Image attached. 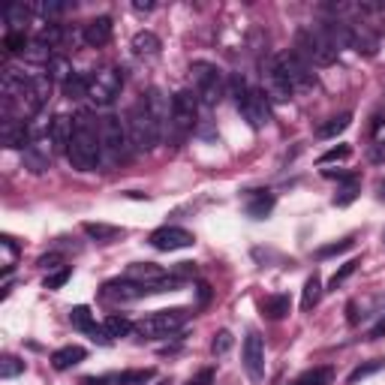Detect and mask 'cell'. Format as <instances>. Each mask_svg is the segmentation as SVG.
I'll return each instance as SVG.
<instances>
[{
	"label": "cell",
	"instance_id": "6da1fadb",
	"mask_svg": "<svg viewBox=\"0 0 385 385\" xmlns=\"http://www.w3.org/2000/svg\"><path fill=\"white\" fill-rule=\"evenodd\" d=\"M69 166L78 172H94L103 163V136H99V120L90 111H78L76 115V130L73 141L66 150Z\"/></svg>",
	"mask_w": 385,
	"mask_h": 385
},
{
	"label": "cell",
	"instance_id": "7a4b0ae2",
	"mask_svg": "<svg viewBox=\"0 0 385 385\" xmlns=\"http://www.w3.org/2000/svg\"><path fill=\"white\" fill-rule=\"evenodd\" d=\"M295 55L310 66H331L337 60V48L328 43V36L322 34V27L307 24L295 30Z\"/></svg>",
	"mask_w": 385,
	"mask_h": 385
},
{
	"label": "cell",
	"instance_id": "3957f363",
	"mask_svg": "<svg viewBox=\"0 0 385 385\" xmlns=\"http://www.w3.org/2000/svg\"><path fill=\"white\" fill-rule=\"evenodd\" d=\"M127 130H130V139H133V148L136 150H154L160 141H163V127L157 124V118L150 115V108L145 106V99L127 111Z\"/></svg>",
	"mask_w": 385,
	"mask_h": 385
},
{
	"label": "cell",
	"instance_id": "277c9868",
	"mask_svg": "<svg viewBox=\"0 0 385 385\" xmlns=\"http://www.w3.org/2000/svg\"><path fill=\"white\" fill-rule=\"evenodd\" d=\"M99 136H103V157L108 163H127L133 157V139H130L127 120L118 115L99 118Z\"/></svg>",
	"mask_w": 385,
	"mask_h": 385
},
{
	"label": "cell",
	"instance_id": "5b68a950",
	"mask_svg": "<svg viewBox=\"0 0 385 385\" xmlns=\"http://www.w3.org/2000/svg\"><path fill=\"white\" fill-rule=\"evenodd\" d=\"M196 118H199V97L192 90H178L172 97V115H169V136L175 145L192 133Z\"/></svg>",
	"mask_w": 385,
	"mask_h": 385
},
{
	"label": "cell",
	"instance_id": "8992f818",
	"mask_svg": "<svg viewBox=\"0 0 385 385\" xmlns=\"http://www.w3.org/2000/svg\"><path fill=\"white\" fill-rule=\"evenodd\" d=\"M190 73H192V82H196V97L205 106H217L229 85L223 69L217 64H211V60H192Z\"/></svg>",
	"mask_w": 385,
	"mask_h": 385
},
{
	"label": "cell",
	"instance_id": "52a82bcc",
	"mask_svg": "<svg viewBox=\"0 0 385 385\" xmlns=\"http://www.w3.org/2000/svg\"><path fill=\"white\" fill-rule=\"evenodd\" d=\"M190 316H192V310H187V307L157 310V313H150V316L139 319V322H136V331L141 334V337H148V340L169 337V334H175L178 328H184Z\"/></svg>",
	"mask_w": 385,
	"mask_h": 385
},
{
	"label": "cell",
	"instance_id": "ba28073f",
	"mask_svg": "<svg viewBox=\"0 0 385 385\" xmlns=\"http://www.w3.org/2000/svg\"><path fill=\"white\" fill-rule=\"evenodd\" d=\"M274 64L280 66V73L286 76V82H289V88L295 90V94H298V90H313V88H316V73H313V66L304 64L295 52L274 55Z\"/></svg>",
	"mask_w": 385,
	"mask_h": 385
},
{
	"label": "cell",
	"instance_id": "9c48e42d",
	"mask_svg": "<svg viewBox=\"0 0 385 385\" xmlns=\"http://www.w3.org/2000/svg\"><path fill=\"white\" fill-rule=\"evenodd\" d=\"M120 88H124V76L120 69H99V73L90 76V103L97 106H111L120 97Z\"/></svg>",
	"mask_w": 385,
	"mask_h": 385
},
{
	"label": "cell",
	"instance_id": "30bf717a",
	"mask_svg": "<svg viewBox=\"0 0 385 385\" xmlns=\"http://www.w3.org/2000/svg\"><path fill=\"white\" fill-rule=\"evenodd\" d=\"M241 115H244V120L253 127V130H262L271 124V106H268V94L262 88H250L247 97L241 99V103L235 106Z\"/></svg>",
	"mask_w": 385,
	"mask_h": 385
},
{
	"label": "cell",
	"instance_id": "8fae6325",
	"mask_svg": "<svg viewBox=\"0 0 385 385\" xmlns=\"http://www.w3.org/2000/svg\"><path fill=\"white\" fill-rule=\"evenodd\" d=\"M150 247L154 250H163V253H172V250H187L196 244L192 232L181 229V226H160L157 232H150Z\"/></svg>",
	"mask_w": 385,
	"mask_h": 385
},
{
	"label": "cell",
	"instance_id": "7c38bea8",
	"mask_svg": "<svg viewBox=\"0 0 385 385\" xmlns=\"http://www.w3.org/2000/svg\"><path fill=\"white\" fill-rule=\"evenodd\" d=\"M346 48L358 52L364 57H373L379 52V36L364 22H346Z\"/></svg>",
	"mask_w": 385,
	"mask_h": 385
},
{
	"label": "cell",
	"instance_id": "4fadbf2b",
	"mask_svg": "<svg viewBox=\"0 0 385 385\" xmlns=\"http://www.w3.org/2000/svg\"><path fill=\"white\" fill-rule=\"evenodd\" d=\"M0 141H4V148H9V150H27L34 145L30 124L27 120H18V118H4V124H0Z\"/></svg>",
	"mask_w": 385,
	"mask_h": 385
},
{
	"label": "cell",
	"instance_id": "5bb4252c",
	"mask_svg": "<svg viewBox=\"0 0 385 385\" xmlns=\"http://www.w3.org/2000/svg\"><path fill=\"white\" fill-rule=\"evenodd\" d=\"M244 370L253 382H259L265 377V343H262L256 331H250L244 340Z\"/></svg>",
	"mask_w": 385,
	"mask_h": 385
},
{
	"label": "cell",
	"instance_id": "9a60e30c",
	"mask_svg": "<svg viewBox=\"0 0 385 385\" xmlns=\"http://www.w3.org/2000/svg\"><path fill=\"white\" fill-rule=\"evenodd\" d=\"M150 295V289L148 286H141V283H133V280H108L106 286H103V298L108 301H120V304H127V301H139V298H145Z\"/></svg>",
	"mask_w": 385,
	"mask_h": 385
},
{
	"label": "cell",
	"instance_id": "2e32d148",
	"mask_svg": "<svg viewBox=\"0 0 385 385\" xmlns=\"http://www.w3.org/2000/svg\"><path fill=\"white\" fill-rule=\"evenodd\" d=\"M262 78H265V94H268V99H274V103H286V99H292V94H295V90L289 88L286 76L280 73V66L274 64V57L268 60V66H265V73H262Z\"/></svg>",
	"mask_w": 385,
	"mask_h": 385
},
{
	"label": "cell",
	"instance_id": "e0dca14e",
	"mask_svg": "<svg viewBox=\"0 0 385 385\" xmlns=\"http://www.w3.org/2000/svg\"><path fill=\"white\" fill-rule=\"evenodd\" d=\"M73 130H76V118L69 115H55L52 118V133H48V145L55 154H66L69 141H73Z\"/></svg>",
	"mask_w": 385,
	"mask_h": 385
},
{
	"label": "cell",
	"instance_id": "ac0fdd59",
	"mask_svg": "<svg viewBox=\"0 0 385 385\" xmlns=\"http://www.w3.org/2000/svg\"><path fill=\"white\" fill-rule=\"evenodd\" d=\"M82 39H85L90 48L108 46V43H111V18H108V15H99V18H94V22H88Z\"/></svg>",
	"mask_w": 385,
	"mask_h": 385
},
{
	"label": "cell",
	"instance_id": "d6986e66",
	"mask_svg": "<svg viewBox=\"0 0 385 385\" xmlns=\"http://www.w3.org/2000/svg\"><path fill=\"white\" fill-rule=\"evenodd\" d=\"M127 280H133V283H141V286H154V283H160L163 277H169L163 268L154 265V262H136V265H130L127 268Z\"/></svg>",
	"mask_w": 385,
	"mask_h": 385
},
{
	"label": "cell",
	"instance_id": "ffe728a7",
	"mask_svg": "<svg viewBox=\"0 0 385 385\" xmlns=\"http://www.w3.org/2000/svg\"><path fill=\"white\" fill-rule=\"evenodd\" d=\"M52 145L48 141H34L27 150H24V169H30L34 175H39V172H46L48 163H52Z\"/></svg>",
	"mask_w": 385,
	"mask_h": 385
},
{
	"label": "cell",
	"instance_id": "44dd1931",
	"mask_svg": "<svg viewBox=\"0 0 385 385\" xmlns=\"http://www.w3.org/2000/svg\"><path fill=\"white\" fill-rule=\"evenodd\" d=\"M274 192H268V190H256L253 196L247 199V205H244V211H247V217H253V220H265L271 211H274Z\"/></svg>",
	"mask_w": 385,
	"mask_h": 385
},
{
	"label": "cell",
	"instance_id": "7402d4cb",
	"mask_svg": "<svg viewBox=\"0 0 385 385\" xmlns=\"http://www.w3.org/2000/svg\"><path fill=\"white\" fill-rule=\"evenodd\" d=\"M34 9L24 6V4H6L4 6V22L9 24V34H24V24Z\"/></svg>",
	"mask_w": 385,
	"mask_h": 385
},
{
	"label": "cell",
	"instance_id": "603a6c76",
	"mask_svg": "<svg viewBox=\"0 0 385 385\" xmlns=\"http://www.w3.org/2000/svg\"><path fill=\"white\" fill-rule=\"evenodd\" d=\"M88 358V349L85 346H60L55 356H52V364H55V370H69V368H76L78 361H85Z\"/></svg>",
	"mask_w": 385,
	"mask_h": 385
},
{
	"label": "cell",
	"instance_id": "cb8c5ba5",
	"mask_svg": "<svg viewBox=\"0 0 385 385\" xmlns=\"http://www.w3.org/2000/svg\"><path fill=\"white\" fill-rule=\"evenodd\" d=\"M292 313V298L289 295H268L265 301H262V316L268 319H286Z\"/></svg>",
	"mask_w": 385,
	"mask_h": 385
},
{
	"label": "cell",
	"instance_id": "d4e9b609",
	"mask_svg": "<svg viewBox=\"0 0 385 385\" xmlns=\"http://www.w3.org/2000/svg\"><path fill=\"white\" fill-rule=\"evenodd\" d=\"M82 229H85L88 238L99 241V244H108V241L124 238V229H120V226H108V223H85Z\"/></svg>",
	"mask_w": 385,
	"mask_h": 385
},
{
	"label": "cell",
	"instance_id": "484cf974",
	"mask_svg": "<svg viewBox=\"0 0 385 385\" xmlns=\"http://www.w3.org/2000/svg\"><path fill=\"white\" fill-rule=\"evenodd\" d=\"M160 48H163V43H160V36L150 34V30H139V34L133 36V52L139 57H154Z\"/></svg>",
	"mask_w": 385,
	"mask_h": 385
},
{
	"label": "cell",
	"instance_id": "4316f807",
	"mask_svg": "<svg viewBox=\"0 0 385 385\" xmlns=\"http://www.w3.org/2000/svg\"><path fill=\"white\" fill-rule=\"evenodd\" d=\"M319 298H322V280H319V274L313 271V274L304 280V292H301V310L304 313H310L313 307L319 304Z\"/></svg>",
	"mask_w": 385,
	"mask_h": 385
},
{
	"label": "cell",
	"instance_id": "83f0119b",
	"mask_svg": "<svg viewBox=\"0 0 385 385\" xmlns=\"http://www.w3.org/2000/svg\"><path fill=\"white\" fill-rule=\"evenodd\" d=\"M39 18H46L48 24H55V18H60L64 13H69L73 9V4H64V0H39V4L30 6Z\"/></svg>",
	"mask_w": 385,
	"mask_h": 385
},
{
	"label": "cell",
	"instance_id": "f1b7e54d",
	"mask_svg": "<svg viewBox=\"0 0 385 385\" xmlns=\"http://www.w3.org/2000/svg\"><path fill=\"white\" fill-rule=\"evenodd\" d=\"M88 90H90V76H85V73H73L64 82V97L66 99H82V97H88Z\"/></svg>",
	"mask_w": 385,
	"mask_h": 385
},
{
	"label": "cell",
	"instance_id": "f546056e",
	"mask_svg": "<svg viewBox=\"0 0 385 385\" xmlns=\"http://www.w3.org/2000/svg\"><path fill=\"white\" fill-rule=\"evenodd\" d=\"M349 124H352V115H349V111H343V115L326 120V124H319V127H316V136H319V139H334V136H340Z\"/></svg>",
	"mask_w": 385,
	"mask_h": 385
},
{
	"label": "cell",
	"instance_id": "4dcf8cb0",
	"mask_svg": "<svg viewBox=\"0 0 385 385\" xmlns=\"http://www.w3.org/2000/svg\"><path fill=\"white\" fill-rule=\"evenodd\" d=\"M103 328L108 331V337H127L130 331H136V322H130L127 316H118V313H108Z\"/></svg>",
	"mask_w": 385,
	"mask_h": 385
},
{
	"label": "cell",
	"instance_id": "1f68e13d",
	"mask_svg": "<svg viewBox=\"0 0 385 385\" xmlns=\"http://www.w3.org/2000/svg\"><path fill=\"white\" fill-rule=\"evenodd\" d=\"M76 73V69H73V64H69V60L66 57H60V55H55L52 60H48V78H52V82H60V85H64L66 82V78L69 76H73Z\"/></svg>",
	"mask_w": 385,
	"mask_h": 385
},
{
	"label": "cell",
	"instance_id": "d6a6232c",
	"mask_svg": "<svg viewBox=\"0 0 385 385\" xmlns=\"http://www.w3.org/2000/svg\"><path fill=\"white\" fill-rule=\"evenodd\" d=\"M69 322H73V328H78V331H85V334H90L97 328V322H94V313H90L85 304H78V307H73L69 310Z\"/></svg>",
	"mask_w": 385,
	"mask_h": 385
},
{
	"label": "cell",
	"instance_id": "836d02e7",
	"mask_svg": "<svg viewBox=\"0 0 385 385\" xmlns=\"http://www.w3.org/2000/svg\"><path fill=\"white\" fill-rule=\"evenodd\" d=\"M328 382H331V368H313V370H304L289 385H328Z\"/></svg>",
	"mask_w": 385,
	"mask_h": 385
},
{
	"label": "cell",
	"instance_id": "e575fe53",
	"mask_svg": "<svg viewBox=\"0 0 385 385\" xmlns=\"http://www.w3.org/2000/svg\"><path fill=\"white\" fill-rule=\"evenodd\" d=\"M24 57L30 60V64H46V66H48V60H52L55 55H52V48H48V46L43 43V39H34V43L27 46Z\"/></svg>",
	"mask_w": 385,
	"mask_h": 385
},
{
	"label": "cell",
	"instance_id": "d590c367",
	"mask_svg": "<svg viewBox=\"0 0 385 385\" xmlns=\"http://www.w3.org/2000/svg\"><path fill=\"white\" fill-rule=\"evenodd\" d=\"M36 39H43L48 48H57V46L66 39V30H64V24H46L43 30H39Z\"/></svg>",
	"mask_w": 385,
	"mask_h": 385
},
{
	"label": "cell",
	"instance_id": "8d00e7d4",
	"mask_svg": "<svg viewBox=\"0 0 385 385\" xmlns=\"http://www.w3.org/2000/svg\"><path fill=\"white\" fill-rule=\"evenodd\" d=\"M154 379V370L145 368V370H124L118 373V385H145Z\"/></svg>",
	"mask_w": 385,
	"mask_h": 385
},
{
	"label": "cell",
	"instance_id": "74e56055",
	"mask_svg": "<svg viewBox=\"0 0 385 385\" xmlns=\"http://www.w3.org/2000/svg\"><path fill=\"white\" fill-rule=\"evenodd\" d=\"M356 247V238H343V241H334V244H326L316 250V259H328V256H340V253H346Z\"/></svg>",
	"mask_w": 385,
	"mask_h": 385
},
{
	"label": "cell",
	"instance_id": "f35d334b",
	"mask_svg": "<svg viewBox=\"0 0 385 385\" xmlns=\"http://www.w3.org/2000/svg\"><path fill=\"white\" fill-rule=\"evenodd\" d=\"M27 36L24 34H9L6 30V36H4V48H6V55H24L27 52Z\"/></svg>",
	"mask_w": 385,
	"mask_h": 385
},
{
	"label": "cell",
	"instance_id": "ab89813d",
	"mask_svg": "<svg viewBox=\"0 0 385 385\" xmlns=\"http://www.w3.org/2000/svg\"><path fill=\"white\" fill-rule=\"evenodd\" d=\"M18 373H24V361L22 358H15V356H4V358H0V377L13 379V377H18Z\"/></svg>",
	"mask_w": 385,
	"mask_h": 385
},
{
	"label": "cell",
	"instance_id": "60d3db41",
	"mask_svg": "<svg viewBox=\"0 0 385 385\" xmlns=\"http://www.w3.org/2000/svg\"><path fill=\"white\" fill-rule=\"evenodd\" d=\"M232 343H235V337H232V331H217L214 334V340H211V352H214V356H226V352L232 349Z\"/></svg>",
	"mask_w": 385,
	"mask_h": 385
},
{
	"label": "cell",
	"instance_id": "b9f144b4",
	"mask_svg": "<svg viewBox=\"0 0 385 385\" xmlns=\"http://www.w3.org/2000/svg\"><path fill=\"white\" fill-rule=\"evenodd\" d=\"M226 90H229V97H232V99H235V106H238V103H241V99H244V97H247V90H250V88H247V82H244V76H241V73H235V76H232V78H229V85H226Z\"/></svg>",
	"mask_w": 385,
	"mask_h": 385
},
{
	"label": "cell",
	"instance_id": "7bdbcfd3",
	"mask_svg": "<svg viewBox=\"0 0 385 385\" xmlns=\"http://www.w3.org/2000/svg\"><path fill=\"white\" fill-rule=\"evenodd\" d=\"M382 368H385V358H373V361H368V364H358V368L349 373V382H358V379L370 377V373H377V370H382Z\"/></svg>",
	"mask_w": 385,
	"mask_h": 385
},
{
	"label": "cell",
	"instance_id": "ee69618b",
	"mask_svg": "<svg viewBox=\"0 0 385 385\" xmlns=\"http://www.w3.org/2000/svg\"><path fill=\"white\" fill-rule=\"evenodd\" d=\"M358 190H361V181H356V184H343L340 196H334V205H337V208L352 205V202H356V196H358Z\"/></svg>",
	"mask_w": 385,
	"mask_h": 385
},
{
	"label": "cell",
	"instance_id": "f6af8a7d",
	"mask_svg": "<svg viewBox=\"0 0 385 385\" xmlns=\"http://www.w3.org/2000/svg\"><path fill=\"white\" fill-rule=\"evenodd\" d=\"M349 154H352L349 145H337V148H331V150H326V154L319 157V166H328V163H337V160H346Z\"/></svg>",
	"mask_w": 385,
	"mask_h": 385
},
{
	"label": "cell",
	"instance_id": "bcb514c9",
	"mask_svg": "<svg viewBox=\"0 0 385 385\" xmlns=\"http://www.w3.org/2000/svg\"><path fill=\"white\" fill-rule=\"evenodd\" d=\"M69 277H73V268H66V265H64V268H57L55 274H48V277H46V289H60V286H66V280H69Z\"/></svg>",
	"mask_w": 385,
	"mask_h": 385
},
{
	"label": "cell",
	"instance_id": "7dc6e473",
	"mask_svg": "<svg viewBox=\"0 0 385 385\" xmlns=\"http://www.w3.org/2000/svg\"><path fill=\"white\" fill-rule=\"evenodd\" d=\"M358 265H361V262H358V259H349V262H346V265H343L340 271H334V277H331V289H337V286H340V283H343V280H346V277H352V274H356V268H358Z\"/></svg>",
	"mask_w": 385,
	"mask_h": 385
},
{
	"label": "cell",
	"instance_id": "c3c4849f",
	"mask_svg": "<svg viewBox=\"0 0 385 385\" xmlns=\"http://www.w3.org/2000/svg\"><path fill=\"white\" fill-rule=\"evenodd\" d=\"M370 163L373 166H382L385 163V139H379V141H373V145H370Z\"/></svg>",
	"mask_w": 385,
	"mask_h": 385
},
{
	"label": "cell",
	"instance_id": "681fc988",
	"mask_svg": "<svg viewBox=\"0 0 385 385\" xmlns=\"http://www.w3.org/2000/svg\"><path fill=\"white\" fill-rule=\"evenodd\" d=\"M326 178L343 181V184H356V181H361V175H356V172H334V169H326Z\"/></svg>",
	"mask_w": 385,
	"mask_h": 385
},
{
	"label": "cell",
	"instance_id": "f907efd6",
	"mask_svg": "<svg viewBox=\"0 0 385 385\" xmlns=\"http://www.w3.org/2000/svg\"><path fill=\"white\" fill-rule=\"evenodd\" d=\"M214 377H217V370L214 368H205V370H199L196 377H190L187 385H211V382H214Z\"/></svg>",
	"mask_w": 385,
	"mask_h": 385
},
{
	"label": "cell",
	"instance_id": "816d5d0a",
	"mask_svg": "<svg viewBox=\"0 0 385 385\" xmlns=\"http://www.w3.org/2000/svg\"><path fill=\"white\" fill-rule=\"evenodd\" d=\"M172 274H178L181 280H190V277H196V265H192V262H181Z\"/></svg>",
	"mask_w": 385,
	"mask_h": 385
},
{
	"label": "cell",
	"instance_id": "f5cc1de1",
	"mask_svg": "<svg viewBox=\"0 0 385 385\" xmlns=\"http://www.w3.org/2000/svg\"><path fill=\"white\" fill-rule=\"evenodd\" d=\"M85 385H118V373H108V377H88Z\"/></svg>",
	"mask_w": 385,
	"mask_h": 385
},
{
	"label": "cell",
	"instance_id": "db71d44e",
	"mask_svg": "<svg viewBox=\"0 0 385 385\" xmlns=\"http://www.w3.org/2000/svg\"><path fill=\"white\" fill-rule=\"evenodd\" d=\"M0 244H4V250H6V256H9V268H13V259L18 256V244H15V241L13 238H4V241H0Z\"/></svg>",
	"mask_w": 385,
	"mask_h": 385
},
{
	"label": "cell",
	"instance_id": "11a10c76",
	"mask_svg": "<svg viewBox=\"0 0 385 385\" xmlns=\"http://www.w3.org/2000/svg\"><path fill=\"white\" fill-rule=\"evenodd\" d=\"M60 262H64V259H60V256H57V253H48V256H43V259H39V265H43V268H48V271H52V268H60Z\"/></svg>",
	"mask_w": 385,
	"mask_h": 385
},
{
	"label": "cell",
	"instance_id": "9f6ffc18",
	"mask_svg": "<svg viewBox=\"0 0 385 385\" xmlns=\"http://www.w3.org/2000/svg\"><path fill=\"white\" fill-rule=\"evenodd\" d=\"M368 337H370V340H379V337H385V316H379V322L370 328Z\"/></svg>",
	"mask_w": 385,
	"mask_h": 385
},
{
	"label": "cell",
	"instance_id": "6f0895ef",
	"mask_svg": "<svg viewBox=\"0 0 385 385\" xmlns=\"http://www.w3.org/2000/svg\"><path fill=\"white\" fill-rule=\"evenodd\" d=\"M199 304H208L211 301V286H208V283H199Z\"/></svg>",
	"mask_w": 385,
	"mask_h": 385
},
{
	"label": "cell",
	"instance_id": "680465c9",
	"mask_svg": "<svg viewBox=\"0 0 385 385\" xmlns=\"http://www.w3.org/2000/svg\"><path fill=\"white\" fill-rule=\"evenodd\" d=\"M377 196L385 202V178H379V181H377Z\"/></svg>",
	"mask_w": 385,
	"mask_h": 385
},
{
	"label": "cell",
	"instance_id": "91938a15",
	"mask_svg": "<svg viewBox=\"0 0 385 385\" xmlns=\"http://www.w3.org/2000/svg\"><path fill=\"white\" fill-rule=\"evenodd\" d=\"M385 124V120H382V115H377V118H373V133H379V127Z\"/></svg>",
	"mask_w": 385,
	"mask_h": 385
},
{
	"label": "cell",
	"instance_id": "94428289",
	"mask_svg": "<svg viewBox=\"0 0 385 385\" xmlns=\"http://www.w3.org/2000/svg\"><path fill=\"white\" fill-rule=\"evenodd\" d=\"M136 9H139V13H141V9H154V4H141V0H139V4H133Z\"/></svg>",
	"mask_w": 385,
	"mask_h": 385
}]
</instances>
